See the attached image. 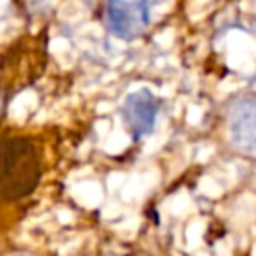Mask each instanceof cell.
I'll return each mask as SVG.
<instances>
[{
  "label": "cell",
  "instance_id": "cell-3",
  "mask_svg": "<svg viewBox=\"0 0 256 256\" xmlns=\"http://www.w3.org/2000/svg\"><path fill=\"white\" fill-rule=\"evenodd\" d=\"M230 142L244 154H256V94L236 100L228 112Z\"/></svg>",
  "mask_w": 256,
  "mask_h": 256
},
{
  "label": "cell",
  "instance_id": "cell-1",
  "mask_svg": "<svg viewBox=\"0 0 256 256\" xmlns=\"http://www.w3.org/2000/svg\"><path fill=\"white\" fill-rule=\"evenodd\" d=\"M40 180L38 152L28 138L0 142V200H20L36 188Z\"/></svg>",
  "mask_w": 256,
  "mask_h": 256
},
{
  "label": "cell",
  "instance_id": "cell-2",
  "mask_svg": "<svg viewBox=\"0 0 256 256\" xmlns=\"http://www.w3.org/2000/svg\"><path fill=\"white\" fill-rule=\"evenodd\" d=\"M106 22L114 36L122 40H132L140 36L148 22L150 10L146 2H110L106 6Z\"/></svg>",
  "mask_w": 256,
  "mask_h": 256
},
{
  "label": "cell",
  "instance_id": "cell-4",
  "mask_svg": "<svg viewBox=\"0 0 256 256\" xmlns=\"http://www.w3.org/2000/svg\"><path fill=\"white\" fill-rule=\"evenodd\" d=\"M158 98L148 90L140 88L126 96L124 100V120L134 138H142L152 132L158 116Z\"/></svg>",
  "mask_w": 256,
  "mask_h": 256
}]
</instances>
